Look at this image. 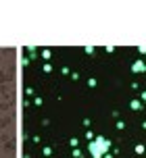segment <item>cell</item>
<instances>
[{"label": "cell", "mask_w": 146, "mask_h": 158, "mask_svg": "<svg viewBox=\"0 0 146 158\" xmlns=\"http://www.w3.org/2000/svg\"><path fill=\"white\" fill-rule=\"evenodd\" d=\"M142 108V102L140 100H132V110H140Z\"/></svg>", "instance_id": "3957f363"}, {"label": "cell", "mask_w": 146, "mask_h": 158, "mask_svg": "<svg viewBox=\"0 0 146 158\" xmlns=\"http://www.w3.org/2000/svg\"><path fill=\"white\" fill-rule=\"evenodd\" d=\"M142 100H144V102H146V92H144V94H142Z\"/></svg>", "instance_id": "5b68a950"}, {"label": "cell", "mask_w": 146, "mask_h": 158, "mask_svg": "<svg viewBox=\"0 0 146 158\" xmlns=\"http://www.w3.org/2000/svg\"><path fill=\"white\" fill-rule=\"evenodd\" d=\"M136 154H144V146H142V144L136 146Z\"/></svg>", "instance_id": "277c9868"}, {"label": "cell", "mask_w": 146, "mask_h": 158, "mask_svg": "<svg viewBox=\"0 0 146 158\" xmlns=\"http://www.w3.org/2000/svg\"><path fill=\"white\" fill-rule=\"evenodd\" d=\"M132 71H134V73H144V71H146V65L142 63V60H136V63L132 65Z\"/></svg>", "instance_id": "7a4b0ae2"}, {"label": "cell", "mask_w": 146, "mask_h": 158, "mask_svg": "<svg viewBox=\"0 0 146 158\" xmlns=\"http://www.w3.org/2000/svg\"><path fill=\"white\" fill-rule=\"evenodd\" d=\"M109 148H111V142H109L107 137H96V139H92V142H90V154L94 158L107 156Z\"/></svg>", "instance_id": "6da1fadb"}]
</instances>
